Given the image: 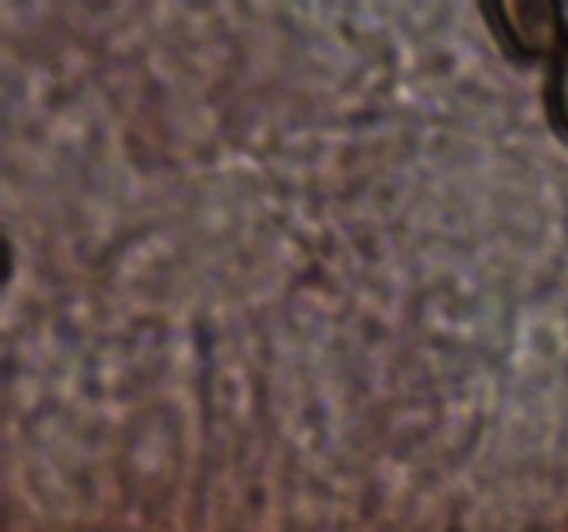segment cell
Masks as SVG:
<instances>
[{"mask_svg": "<svg viewBox=\"0 0 568 532\" xmlns=\"http://www.w3.org/2000/svg\"><path fill=\"white\" fill-rule=\"evenodd\" d=\"M486 14L499 42L521 59L555 55L568 31L558 3H503L488 6Z\"/></svg>", "mask_w": 568, "mask_h": 532, "instance_id": "6da1fadb", "label": "cell"}, {"mask_svg": "<svg viewBox=\"0 0 568 532\" xmlns=\"http://www.w3.org/2000/svg\"><path fill=\"white\" fill-rule=\"evenodd\" d=\"M547 109L552 125L568 136V31L552 55V70L547 81Z\"/></svg>", "mask_w": 568, "mask_h": 532, "instance_id": "7a4b0ae2", "label": "cell"}]
</instances>
